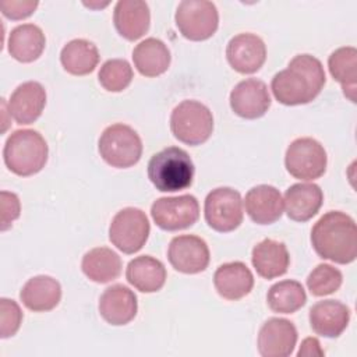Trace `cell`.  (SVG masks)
Segmentation results:
<instances>
[{
    "label": "cell",
    "instance_id": "obj_1",
    "mask_svg": "<svg viewBox=\"0 0 357 357\" xmlns=\"http://www.w3.org/2000/svg\"><path fill=\"white\" fill-rule=\"evenodd\" d=\"M326 82L322 63L311 54L294 56L287 68L275 74L271 89L276 100L286 106L312 102Z\"/></svg>",
    "mask_w": 357,
    "mask_h": 357
},
{
    "label": "cell",
    "instance_id": "obj_2",
    "mask_svg": "<svg viewBox=\"0 0 357 357\" xmlns=\"http://www.w3.org/2000/svg\"><path fill=\"white\" fill-rule=\"evenodd\" d=\"M311 244L322 259L346 265L357 257V226L351 216L329 211L311 230Z\"/></svg>",
    "mask_w": 357,
    "mask_h": 357
},
{
    "label": "cell",
    "instance_id": "obj_3",
    "mask_svg": "<svg viewBox=\"0 0 357 357\" xmlns=\"http://www.w3.org/2000/svg\"><path fill=\"white\" fill-rule=\"evenodd\" d=\"M49 148L45 138L31 128L14 131L6 141L3 159L10 172L28 177L39 173L47 162Z\"/></svg>",
    "mask_w": 357,
    "mask_h": 357
},
{
    "label": "cell",
    "instance_id": "obj_4",
    "mask_svg": "<svg viewBox=\"0 0 357 357\" xmlns=\"http://www.w3.org/2000/svg\"><path fill=\"white\" fill-rule=\"evenodd\" d=\"M194 172L192 159L178 146H167L148 162V177L156 190L163 192L188 188L192 184Z\"/></svg>",
    "mask_w": 357,
    "mask_h": 357
},
{
    "label": "cell",
    "instance_id": "obj_5",
    "mask_svg": "<svg viewBox=\"0 0 357 357\" xmlns=\"http://www.w3.org/2000/svg\"><path fill=\"white\" fill-rule=\"evenodd\" d=\"M98 149L107 165L126 169L141 159L142 141L132 127L117 123L103 130L98 141Z\"/></svg>",
    "mask_w": 357,
    "mask_h": 357
},
{
    "label": "cell",
    "instance_id": "obj_6",
    "mask_svg": "<svg viewBox=\"0 0 357 357\" xmlns=\"http://www.w3.org/2000/svg\"><path fill=\"white\" fill-rule=\"evenodd\" d=\"M170 130L180 142L201 145L213 131L212 112L198 100H183L172 112Z\"/></svg>",
    "mask_w": 357,
    "mask_h": 357
},
{
    "label": "cell",
    "instance_id": "obj_7",
    "mask_svg": "<svg viewBox=\"0 0 357 357\" xmlns=\"http://www.w3.org/2000/svg\"><path fill=\"white\" fill-rule=\"evenodd\" d=\"M174 20L180 33L194 42L209 39L219 26L218 8L206 0H183Z\"/></svg>",
    "mask_w": 357,
    "mask_h": 357
},
{
    "label": "cell",
    "instance_id": "obj_8",
    "mask_svg": "<svg viewBox=\"0 0 357 357\" xmlns=\"http://www.w3.org/2000/svg\"><path fill=\"white\" fill-rule=\"evenodd\" d=\"M151 231L149 220L138 208L119 211L109 226V240L124 254L138 252L146 243Z\"/></svg>",
    "mask_w": 357,
    "mask_h": 357
},
{
    "label": "cell",
    "instance_id": "obj_9",
    "mask_svg": "<svg viewBox=\"0 0 357 357\" xmlns=\"http://www.w3.org/2000/svg\"><path fill=\"white\" fill-rule=\"evenodd\" d=\"M204 215L209 227L219 233L237 229L243 222V199L237 190L219 187L212 190L204 204Z\"/></svg>",
    "mask_w": 357,
    "mask_h": 357
},
{
    "label": "cell",
    "instance_id": "obj_10",
    "mask_svg": "<svg viewBox=\"0 0 357 357\" xmlns=\"http://www.w3.org/2000/svg\"><path fill=\"white\" fill-rule=\"evenodd\" d=\"M326 165V151L317 139L310 137L294 139L284 155L287 172L298 180L319 178L325 173Z\"/></svg>",
    "mask_w": 357,
    "mask_h": 357
},
{
    "label": "cell",
    "instance_id": "obj_11",
    "mask_svg": "<svg viewBox=\"0 0 357 357\" xmlns=\"http://www.w3.org/2000/svg\"><path fill=\"white\" fill-rule=\"evenodd\" d=\"M151 216L158 227L177 231L191 227L199 218V204L191 194L158 198L151 206Z\"/></svg>",
    "mask_w": 357,
    "mask_h": 357
},
{
    "label": "cell",
    "instance_id": "obj_12",
    "mask_svg": "<svg viewBox=\"0 0 357 357\" xmlns=\"http://www.w3.org/2000/svg\"><path fill=\"white\" fill-rule=\"evenodd\" d=\"M170 265L187 275H195L205 271L209 265V248L198 236L183 234L172 238L167 248Z\"/></svg>",
    "mask_w": 357,
    "mask_h": 357
},
{
    "label": "cell",
    "instance_id": "obj_13",
    "mask_svg": "<svg viewBox=\"0 0 357 357\" xmlns=\"http://www.w3.org/2000/svg\"><path fill=\"white\" fill-rule=\"evenodd\" d=\"M271 102L266 84L257 78L240 81L230 92L231 110L247 120L262 117L268 112Z\"/></svg>",
    "mask_w": 357,
    "mask_h": 357
},
{
    "label": "cell",
    "instance_id": "obj_14",
    "mask_svg": "<svg viewBox=\"0 0 357 357\" xmlns=\"http://www.w3.org/2000/svg\"><path fill=\"white\" fill-rule=\"evenodd\" d=\"M226 57L234 71L240 74H252L264 66L266 46L255 33H238L229 40Z\"/></svg>",
    "mask_w": 357,
    "mask_h": 357
},
{
    "label": "cell",
    "instance_id": "obj_15",
    "mask_svg": "<svg viewBox=\"0 0 357 357\" xmlns=\"http://www.w3.org/2000/svg\"><path fill=\"white\" fill-rule=\"evenodd\" d=\"M297 343V329L284 318H269L258 333V351L262 357H287Z\"/></svg>",
    "mask_w": 357,
    "mask_h": 357
},
{
    "label": "cell",
    "instance_id": "obj_16",
    "mask_svg": "<svg viewBox=\"0 0 357 357\" xmlns=\"http://www.w3.org/2000/svg\"><path fill=\"white\" fill-rule=\"evenodd\" d=\"M138 311L137 296L124 284H113L99 298V314L110 325L120 326L131 322Z\"/></svg>",
    "mask_w": 357,
    "mask_h": 357
},
{
    "label": "cell",
    "instance_id": "obj_17",
    "mask_svg": "<svg viewBox=\"0 0 357 357\" xmlns=\"http://www.w3.org/2000/svg\"><path fill=\"white\" fill-rule=\"evenodd\" d=\"M46 105V91L36 81L18 85L7 103L10 116L17 124H31L39 119Z\"/></svg>",
    "mask_w": 357,
    "mask_h": 357
},
{
    "label": "cell",
    "instance_id": "obj_18",
    "mask_svg": "<svg viewBox=\"0 0 357 357\" xmlns=\"http://www.w3.org/2000/svg\"><path fill=\"white\" fill-rule=\"evenodd\" d=\"M244 206L250 219L258 225L275 223L283 213V199L279 190L268 184H259L248 190Z\"/></svg>",
    "mask_w": 357,
    "mask_h": 357
},
{
    "label": "cell",
    "instance_id": "obj_19",
    "mask_svg": "<svg viewBox=\"0 0 357 357\" xmlns=\"http://www.w3.org/2000/svg\"><path fill=\"white\" fill-rule=\"evenodd\" d=\"M310 325L324 337H337L347 328L350 308L337 300H322L310 308Z\"/></svg>",
    "mask_w": 357,
    "mask_h": 357
},
{
    "label": "cell",
    "instance_id": "obj_20",
    "mask_svg": "<svg viewBox=\"0 0 357 357\" xmlns=\"http://www.w3.org/2000/svg\"><path fill=\"white\" fill-rule=\"evenodd\" d=\"M324 202V192L318 184L297 183L284 192L283 206L291 220L307 222L314 218Z\"/></svg>",
    "mask_w": 357,
    "mask_h": 357
},
{
    "label": "cell",
    "instance_id": "obj_21",
    "mask_svg": "<svg viewBox=\"0 0 357 357\" xmlns=\"http://www.w3.org/2000/svg\"><path fill=\"white\" fill-rule=\"evenodd\" d=\"M113 22L120 36L127 40H137L149 29V7L141 0H120L114 6Z\"/></svg>",
    "mask_w": 357,
    "mask_h": 357
},
{
    "label": "cell",
    "instance_id": "obj_22",
    "mask_svg": "<svg viewBox=\"0 0 357 357\" xmlns=\"http://www.w3.org/2000/svg\"><path fill=\"white\" fill-rule=\"evenodd\" d=\"M213 284L220 297L236 301L252 290L254 276L244 262H226L215 271Z\"/></svg>",
    "mask_w": 357,
    "mask_h": 357
},
{
    "label": "cell",
    "instance_id": "obj_23",
    "mask_svg": "<svg viewBox=\"0 0 357 357\" xmlns=\"http://www.w3.org/2000/svg\"><path fill=\"white\" fill-rule=\"evenodd\" d=\"M251 262L261 278L275 279L287 272L290 255L284 243L265 238L252 248Z\"/></svg>",
    "mask_w": 357,
    "mask_h": 357
},
{
    "label": "cell",
    "instance_id": "obj_24",
    "mask_svg": "<svg viewBox=\"0 0 357 357\" xmlns=\"http://www.w3.org/2000/svg\"><path fill=\"white\" fill-rule=\"evenodd\" d=\"M20 298L22 304L33 312L50 311L60 303L61 286L52 276L38 275L22 286Z\"/></svg>",
    "mask_w": 357,
    "mask_h": 357
},
{
    "label": "cell",
    "instance_id": "obj_25",
    "mask_svg": "<svg viewBox=\"0 0 357 357\" xmlns=\"http://www.w3.org/2000/svg\"><path fill=\"white\" fill-rule=\"evenodd\" d=\"M126 278L137 290L155 293L160 290L166 282V268L159 259L151 255H141L128 262Z\"/></svg>",
    "mask_w": 357,
    "mask_h": 357
},
{
    "label": "cell",
    "instance_id": "obj_26",
    "mask_svg": "<svg viewBox=\"0 0 357 357\" xmlns=\"http://www.w3.org/2000/svg\"><path fill=\"white\" fill-rule=\"evenodd\" d=\"M8 53L21 63H32L40 57L46 46L43 31L35 24H21L8 35Z\"/></svg>",
    "mask_w": 357,
    "mask_h": 357
},
{
    "label": "cell",
    "instance_id": "obj_27",
    "mask_svg": "<svg viewBox=\"0 0 357 357\" xmlns=\"http://www.w3.org/2000/svg\"><path fill=\"white\" fill-rule=\"evenodd\" d=\"M169 47L156 38H146L132 50V61L141 75L158 77L167 71L170 66Z\"/></svg>",
    "mask_w": 357,
    "mask_h": 357
},
{
    "label": "cell",
    "instance_id": "obj_28",
    "mask_svg": "<svg viewBox=\"0 0 357 357\" xmlns=\"http://www.w3.org/2000/svg\"><path fill=\"white\" fill-rule=\"evenodd\" d=\"M81 269L89 280L109 283L120 276L121 258L107 247H96L82 257Z\"/></svg>",
    "mask_w": 357,
    "mask_h": 357
},
{
    "label": "cell",
    "instance_id": "obj_29",
    "mask_svg": "<svg viewBox=\"0 0 357 357\" xmlns=\"http://www.w3.org/2000/svg\"><path fill=\"white\" fill-rule=\"evenodd\" d=\"M329 73L343 89V95L356 102L357 92V50L353 46L336 49L328 59Z\"/></svg>",
    "mask_w": 357,
    "mask_h": 357
},
{
    "label": "cell",
    "instance_id": "obj_30",
    "mask_svg": "<svg viewBox=\"0 0 357 357\" xmlns=\"http://www.w3.org/2000/svg\"><path fill=\"white\" fill-rule=\"evenodd\" d=\"M63 68L71 75H86L99 63L98 47L86 39H73L60 52Z\"/></svg>",
    "mask_w": 357,
    "mask_h": 357
},
{
    "label": "cell",
    "instance_id": "obj_31",
    "mask_svg": "<svg viewBox=\"0 0 357 357\" xmlns=\"http://www.w3.org/2000/svg\"><path fill=\"white\" fill-rule=\"evenodd\" d=\"M307 301L303 284L297 280H280L271 286L266 294V303L273 312L293 314Z\"/></svg>",
    "mask_w": 357,
    "mask_h": 357
},
{
    "label": "cell",
    "instance_id": "obj_32",
    "mask_svg": "<svg viewBox=\"0 0 357 357\" xmlns=\"http://www.w3.org/2000/svg\"><path fill=\"white\" fill-rule=\"evenodd\" d=\"M98 79L106 91L121 92L132 81V68L124 59H110L102 64Z\"/></svg>",
    "mask_w": 357,
    "mask_h": 357
},
{
    "label": "cell",
    "instance_id": "obj_33",
    "mask_svg": "<svg viewBox=\"0 0 357 357\" xmlns=\"http://www.w3.org/2000/svg\"><path fill=\"white\" fill-rule=\"evenodd\" d=\"M343 280L342 272L329 265V264H319L317 265L307 278V287L310 293L315 297H322L335 293Z\"/></svg>",
    "mask_w": 357,
    "mask_h": 357
},
{
    "label": "cell",
    "instance_id": "obj_34",
    "mask_svg": "<svg viewBox=\"0 0 357 357\" xmlns=\"http://www.w3.org/2000/svg\"><path fill=\"white\" fill-rule=\"evenodd\" d=\"M0 336L1 339L14 336L22 322V311L20 305L10 298H0Z\"/></svg>",
    "mask_w": 357,
    "mask_h": 357
},
{
    "label": "cell",
    "instance_id": "obj_35",
    "mask_svg": "<svg viewBox=\"0 0 357 357\" xmlns=\"http://www.w3.org/2000/svg\"><path fill=\"white\" fill-rule=\"evenodd\" d=\"M36 0H1V14L8 20H24L29 17L38 7Z\"/></svg>",
    "mask_w": 357,
    "mask_h": 357
},
{
    "label": "cell",
    "instance_id": "obj_36",
    "mask_svg": "<svg viewBox=\"0 0 357 357\" xmlns=\"http://www.w3.org/2000/svg\"><path fill=\"white\" fill-rule=\"evenodd\" d=\"M21 204L14 192L1 191V231L7 230L13 222L20 216Z\"/></svg>",
    "mask_w": 357,
    "mask_h": 357
},
{
    "label": "cell",
    "instance_id": "obj_37",
    "mask_svg": "<svg viewBox=\"0 0 357 357\" xmlns=\"http://www.w3.org/2000/svg\"><path fill=\"white\" fill-rule=\"evenodd\" d=\"M325 351L322 350L321 347V343L317 337H305L303 342H301V346L297 351V356L298 357H303V356H324Z\"/></svg>",
    "mask_w": 357,
    "mask_h": 357
},
{
    "label": "cell",
    "instance_id": "obj_38",
    "mask_svg": "<svg viewBox=\"0 0 357 357\" xmlns=\"http://www.w3.org/2000/svg\"><path fill=\"white\" fill-rule=\"evenodd\" d=\"M109 4V1H106L105 4H98V3H84V6H86V7H89V8H102V7H106Z\"/></svg>",
    "mask_w": 357,
    "mask_h": 357
}]
</instances>
